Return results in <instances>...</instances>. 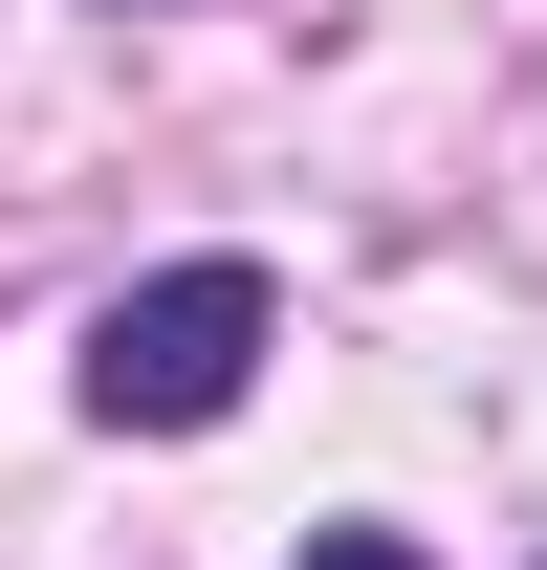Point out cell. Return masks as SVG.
I'll return each instance as SVG.
<instances>
[{
	"label": "cell",
	"instance_id": "6da1fadb",
	"mask_svg": "<svg viewBox=\"0 0 547 570\" xmlns=\"http://www.w3.org/2000/svg\"><path fill=\"white\" fill-rule=\"evenodd\" d=\"M263 352H285V285L263 264H153V285L88 307V417L110 439H198V417H241Z\"/></svg>",
	"mask_w": 547,
	"mask_h": 570
},
{
	"label": "cell",
	"instance_id": "7a4b0ae2",
	"mask_svg": "<svg viewBox=\"0 0 547 570\" xmlns=\"http://www.w3.org/2000/svg\"><path fill=\"white\" fill-rule=\"evenodd\" d=\"M307 570H438V549H395V527H307Z\"/></svg>",
	"mask_w": 547,
	"mask_h": 570
}]
</instances>
